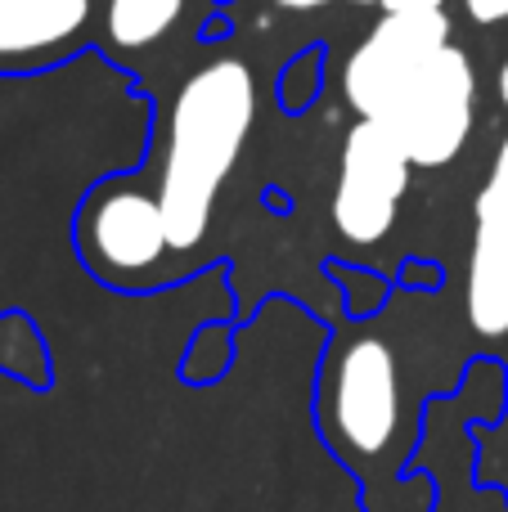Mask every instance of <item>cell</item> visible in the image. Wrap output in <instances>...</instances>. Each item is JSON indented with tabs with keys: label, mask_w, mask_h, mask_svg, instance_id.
Segmentation results:
<instances>
[{
	"label": "cell",
	"mask_w": 508,
	"mask_h": 512,
	"mask_svg": "<svg viewBox=\"0 0 508 512\" xmlns=\"http://www.w3.org/2000/svg\"><path fill=\"white\" fill-rule=\"evenodd\" d=\"M257 117V86L239 59H216L180 86L171 108L158 203L176 252H194L212 221V203L243 153Z\"/></svg>",
	"instance_id": "6da1fadb"
},
{
	"label": "cell",
	"mask_w": 508,
	"mask_h": 512,
	"mask_svg": "<svg viewBox=\"0 0 508 512\" xmlns=\"http://www.w3.org/2000/svg\"><path fill=\"white\" fill-rule=\"evenodd\" d=\"M473 104H477V77L464 50L446 45L437 50L396 95L392 113L378 126L401 140L414 167H446L459 158L468 131H473Z\"/></svg>",
	"instance_id": "7a4b0ae2"
},
{
	"label": "cell",
	"mask_w": 508,
	"mask_h": 512,
	"mask_svg": "<svg viewBox=\"0 0 508 512\" xmlns=\"http://www.w3.org/2000/svg\"><path fill=\"white\" fill-rule=\"evenodd\" d=\"M410 167V153L387 126L365 122V117L351 126L347 144H342L338 194H333V225L342 230V239L360 243V248L387 239L396 207L410 189Z\"/></svg>",
	"instance_id": "3957f363"
},
{
	"label": "cell",
	"mask_w": 508,
	"mask_h": 512,
	"mask_svg": "<svg viewBox=\"0 0 508 512\" xmlns=\"http://www.w3.org/2000/svg\"><path fill=\"white\" fill-rule=\"evenodd\" d=\"M450 45L446 9H423V14H383V23L369 32V41L347 59L342 90L347 104L365 122H383L392 113L405 81L423 68L437 50Z\"/></svg>",
	"instance_id": "277c9868"
},
{
	"label": "cell",
	"mask_w": 508,
	"mask_h": 512,
	"mask_svg": "<svg viewBox=\"0 0 508 512\" xmlns=\"http://www.w3.org/2000/svg\"><path fill=\"white\" fill-rule=\"evenodd\" d=\"M396 355L378 337H356L338 351L329 382V423L351 454H378L396 432Z\"/></svg>",
	"instance_id": "5b68a950"
},
{
	"label": "cell",
	"mask_w": 508,
	"mask_h": 512,
	"mask_svg": "<svg viewBox=\"0 0 508 512\" xmlns=\"http://www.w3.org/2000/svg\"><path fill=\"white\" fill-rule=\"evenodd\" d=\"M86 252L95 256V265L104 270H153L162 261V252L171 248L167 239V216L153 194L140 189H108L90 203L86 225H81Z\"/></svg>",
	"instance_id": "8992f818"
},
{
	"label": "cell",
	"mask_w": 508,
	"mask_h": 512,
	"mask_svg": "<svg viewBox=\"0 0 508 512\" xmlns=\"http://www.w3.org/2000/svg\"><path fill=\"white\" fill-rule=\"evenodd\" d=\"M468 324L482 337L508 333V194L482 185L468 252Z\"/></svg>",
	"instance_id": "52a82bcc"
},
{
	"label": "cell",
	"mask_w": 508,
	"mask_h": 512,
	"mask_svg": "<svg viewBox=\"0 0 508 512\" xmlns=\"http://www.w3.org/2000/svg\"><path fill=\"white\" fill-rule=\"evenodd\" d=\"M90 23V0H0V68L54 54Z\"/></svg>",
	"instance_id": "ba28073f"
},
{
	"label": "cell",
	"mask_w": 508,
	"mask_h": 512,
	"mask_svg": "<svg viewBox=\"0 0 508 512\" xmlns=\"http://www.w3.org/2000/svg\"><path fill=\"white\" fill-rule=\"evenodd\" d=\"M185 0H108V41L122 50H144L180 18Z\"/></svg>",
	"instance_id": "9c48e42d"
},
{
	"label": "cell",
	"mask_w": 508,
	"mask_h": 512,
	"mask_svg": "<svg viewBox=\"0 0 508 512\" xmlns=\"http://www.w3.org/2000/svg\"><path fill=\"white\" fill-rule=\"evenodd\" d=\"M0 364L14 369L18 378L41 382V342H36L32 324L18 315H0Z\"/></svg>",
	"instance_id": "30bf717a"
},
{
	"label": "cell",
	"mask_w": 508,
	"mask_h": 512,
	"mask_svg": "<svg viewBox=\"0 0 508 512\" xmlns=\"http://www.w3.org/2000/svg\"><path fill=\"white\" fill-rule=\"evenodd\" d=\"M464 5L477 23H504L508 18V0H464Z\"/></svg>",
	"instance_id": "8fae6325"
},
{
	"label": "cell",
	"mask_w": 508,
	"mask_h": 512,
	"mask_svg": "<svg viewBox=\"0 0 508 512\" xmlns=\"http://www.w3.org/2000/svg\"><path fill=\"white\" fill-rule=\"evenodd\" d=\"M387 14H423V9H441L446 0H378Z\"/></svg>",
	"instance_id": "7c38bea8"
},
{
	"label": "cell",
	"mask_w": 508,
	"mask_h": 512,
	"mask_svg": "<svg viewBox=\"0 0 508 512\" xmlns=\"http://www.w3.org/2000/svg\"><path fill=\"white\" fill-rule=\"evenodd\" d=\"M275 5H284V9H297V14H306V9H320V5H329V0H275Z\"/></svg>",
	"instance_id": "4fadbf2b"
},
{
	"label": "cell",
	"mask_w": 508,
	"mask_h": 512,
	"mask_svg": "<svg viewBox=\"0 0 508 512\" xmlns=\"http://www.w3.org/2000/svg\"><path fill=\"white\" fill-rule=\"evenodd\" d=\"M500 99H504V104H508V63H504V68H500Z\"/></svg>",
	"instance_id": "5bb4252c"
},
{
	"label": "cell",
	"mask_w": 508,
	"mask_h": 512,
	"mask_svg": "<svg viewBox=\"0 0 508 512\" xmlns=\"http://www.w3.org/2000/svg\"><path fill=\"white\" fill-rule=\"evenodd\" d=\"M356 5H378V0H356Z\"/></svg>",
	"instance_id": "9a60e30c"
}]
</instances>
